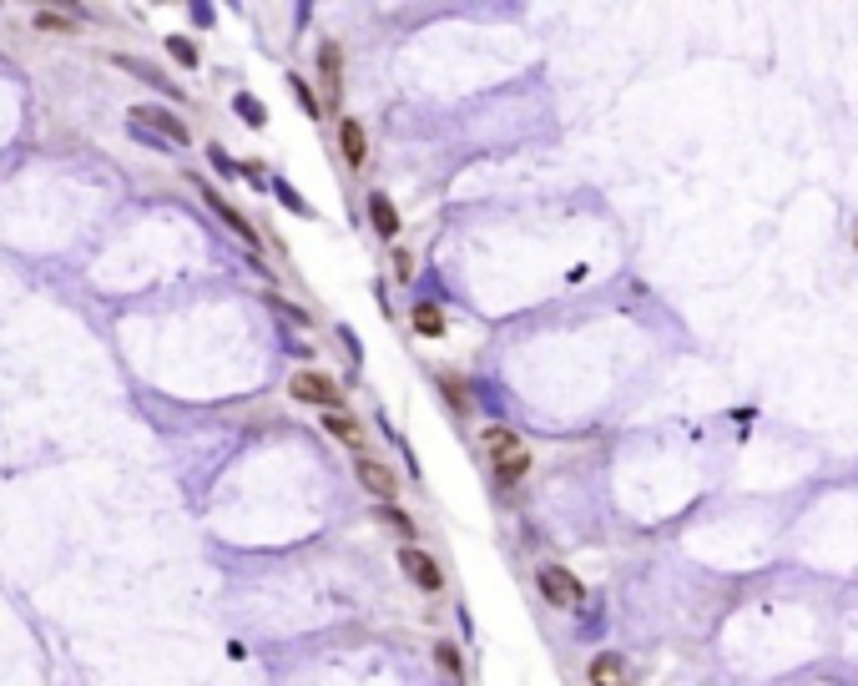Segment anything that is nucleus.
Here are the masks:
<instances>
[{
	"mask_svg": "<svg viewBox=\"0 0 858 686\" xmlns=\"http://www.w3.org/2000/svg\"><path fill=\"white\" fill-rule=\"evenodd\" d=\"M131 127L147 137V131H157L162 141H172V147H187L193 141V131H187V122L182 116H172L167 106H131Z\"/></svg>",
	"mask_w": 858,
	"mask_h": 686,
	"instance_id": "f257e3e1",
	"label": "nucleus"
},
{
	"mask_svg": "<svg viewBox=\"0 0 858 686\" xmlns=\"http://www.w3.org/2000/svg\"><path fill=\"white\" fill-rule=\"evenodd\" d=\"M288 394L298 399V404H313V409H323V414H339V384L329 379V374H313V369H303V374H294V384H288Z\"/></svg>",
	"mask_w": 858,
	"mask_h": 686,
	"instance_id": "f03ea898",
	"label": "nucleus"
},
{
	"mask_svg": "<svg viewBox=\"0 0 858 686\" xmlns=\"http://www.w3.org/2000/svg\"><path fill=\"white\" fill-rule=\"evenodd\" d=\"M540 596L561 610H576L581 600H586V591H581V581L565 571V565H540Z\"/></svg>",
	"mask_w": 858,
	"mask_h": 686,
	"instance_id": "7ed1b4c3",
	"label": "nucleus"
},
{
	"mask_svg": "<svg viewBox=\"0 0 858 686\" xmlns=\"http://www.w3.org/2000/svg\"><path fill=\"white\" fill-rule=\"evenodd\" d=\"M399 565H404V575H410L420 591H439V585H445V571L435 565V555H424V550H414V546L399 550Z\"/></svg>",
	"mask_w": 858,
	"mask_h": 686,
	"instance_id": "20e7f679",
	"label": "nucleus"
},
{
	"mask_svg": "<svg viewBox=\"0 0 858 686\" xmlns=\"http://www.w3.org/2000/svg\"><path fill=\"white\" fill-rule=\"evenodd\" d=\"M197 192H203V203L212 207V212H218L222 222H228V228H232V232H238V238L248 242V248H257V232H253V222H248V217L238 212V207H232L228 197H222V192H212V187H207V182H197Z\"/></svg>",
	"mask_w": 858,
	"mask_h": 686,
	"instance_id": "39448f33",
	"label": "nucleus"
},
{
	"mask_svg": "<svg viewBox=\"0 0 858 686\" xmlns=\"http://www.w3.org/2000/svg\"><path fill=\"white\" fill-rule=\"evenodd\" d=\"M354 474H359V484L369 490L374 500H384V505H394V495H399V480L384 470V465H374V459H364L359 455V465H354Z\"/></svg>",
	"mask_w": 858,
	"mask_h": 686,
	"instance_id": "423d86ee",
	"label": "nucleus"
},
{
	"mask_svg": "<svg viewBox=\"0 0 858 686\" xmlns=\"http://www.w3.org/2000/svg\"><path fill=\"white\" fill-rule=\"evenodd\" d=\"M339 147H344V162L348 167L369 162V137H364V127L354 122V116H344V127H339Z\"/></svg>",
	"mask_w": 858,
	"mask_h": 686,
	"instance_id": "0eeeda50",
	"label": "nucleus"
},
{
	"mask_svg": "<svg viewBox=\"0 0 858 686\" xmlns=\"http://www.w3.org/2000/svg\"><path fill=\"white\" fill-rule=\"evenodd\" d=\"M591 681H596V686H637V681H631V672H627V661L611 656V651H601V656L591 661Z\"/></svg>",
	"mask_w": 858,
	"mask_h": 686,
	"instance_id": "6e6552de",
	"label": "nucleus"
},
{
	"mask_svg": "<svg viewBox=\"0 0 858 686\" xmlns=\"http://www.w3.org/2000/svg\"><path fill=\"white\" fill-rule=\"evenodd\" d=\"M369 217H374V228H379V238H399V212H394V203H389L384 192H374L369 197Z\"/></svg>",
	"mask_w": 858,
	"mask_h": 686,
	"instance_id": "1a4fd4ad",
	"label": "nucleus"
},
{
	"mask_svg": "<svg viewBox=\"0 0 858 686\" xmlns=\"http://www.w3.org/2000/svg\"><path fill=\"white\" fill-rule=\"evenodd\" d=\"M515 449H526V445H520V439H515L505 424H490V429H485V455L495 459V465H500V459H510Z\"/></svg>",
	"mask_w": 858,
	"mask_h": 686,
	"instance_id": "9d476101",
	"label": "nucleus"
},
{
	"mask_svg": "<svg viewBox=\"0 0 858 686\" xmlns=\"http://www.w3.org/2000/svg\"><path fill=\"white\" fill-rule=\"evenodd\" d=\"M323 429L333 434V439H339V445H348V449H364V429L354 420H348V414H323Z\"/></svg>",
	"mask_w": 858,
	"mask_h": 686,
	"instance_id": "9b49d317",
	"label": "nucleus"
},
{
	"mask_svg": "<svg viewBox=\"0 0 858 686\" xmlns=\"http://www.w3.org/2000/svg\"><path fill=\"white\" fill-rule=\"evenodd\" d=\"M339 66H344L339 46L323 41V46H319V71H323V86H329V102H339Z\"/></svg>",
	"mask_w": 858,
	"mask_h": 686,
	"instance_id": "f8f14e48",
	"label": "nucleus"
},
{
	"mask_svg": "<svg viewBox=\"0 0 858 686\" xmlns=\"http://www.w3.org/2000/svg\"><path fill=\"white\" fill-rule=\"evenodd\" d=\"M116 66H122V71H131V77H141V81H152V86H162L167 96H177V86H172V81H167V77H157V71H152V66H147V61H131V56H116Z\"/></svg>",
	"mask_w": 858,
	"mask_h": 686,
	"instance_id": "ddd939ff",
	"label": "nucleus"
},
{
	"mask_svg": "<svg viewBox=\"0 0 858 686\" xmlns=\"http://www.w3.org/2000/svg\"><path fill=\"white\" fill-rule=\"evenodd\" d=\"M414 329L424 333V338H439L445 333V313H439L435 303H424V308H414Z\"/></svg>",
	"mask_w": 858,
	"mask_h": 686,
	"instance_id": "4468645a",
	"label": "nucleus"
},
{
	"mask_svg": "<svg viewBox=\"0 0 858 686\" xmlns=\"http://www.w3.org/2000/svg\"><path fill=\"white\" fill-rule=\"evenodd\" d=\"M526 470H530V449H515L510 459H500V465H495L500 484H515V480H520V474H526Z\"/></svg>",
	"mask_w": 858,
	"mask_h": 686,
	"instance_id": "2eb2a0df",
	"label": "nucleus"
},
{
	"mask_svg": "<svg viewBox=\"0 0 858 686\" xmlns=\"http://www.w3.org/2000/svg\"><path fill=\"white\" fill-rule=\"evenodd\" d=\"M232 106H238V116H243L248 127H263V122H268V112H263V102H257V96H248V91H243V96H238V102H232Z\"/></svg>",
	"mask_w": 858,
	"mask_h": 686,
	"instance_id": "dca6fc26",
	"label": "nucleus"
},
{
	"mask_svg": "<svg viewBox=\"0 0 858 686\" xmlns=\"http://www.w3.org/2000/svg\"><path fill=\"white\" fill-rule=\"evenodd\" d=\"M379 525H389L394 535H410V540H414V520L404 515V510H394V505H384V510H379Z\"/></svg>",
	"mask_w": 858,
	"mask_h": 686,
	"instance_id": "f3484780",
	"label": "nucleus"
},
{
	"mask_svg": "<svg viewBox=\"0 0 858 686\" xmlns=\"http://www.w3.org/2000/svg\"><path fill=\"white\" fill-rule=\"evenodd\" d=\"M435 661L449 672V681H460V651L449 646V641H439V646H435Z\"/></svg>",
	"mask_w": 858,
	"mask_h": 686,
	"instance_id": "a211bd4d",
	"label": "nucleus"
},
{
	"mask_svg": "<svg viewBox=\"0 0 858 686\" xmlns=\"http://www.w3.org/2000/svg\"><path fill=\"white\" fill-rule=\"evenodd\" d=\"M167 51L177 56L182 66H197V46H193V41H182V36H167Z\"/></svg>",
	"mask_w": 858,
	"mask_h": 686,
	"instance_id": "6ab92c4d",
	"label": "nucleus"
},
{
	"mask_svg": "<svg viewBox=\"0 0 858 686\" xmlns=\"http://www.w3.org/2000/svg\"><path fill=\"white\" fill-rule=\"evenodd\" d=\"M288 86H294V96L303 102V112H308V116H319V102H313V91L303 86V77H288Z\"/></svg>",
	"mask_w": 858,
	"mask_h": 686,
	"instance_id": "aec40b11",
	"label": "nucleus"
},
{
	"mask_svg": "<svg viewBox=\"0 0 858 686\" xmlns=\"http://www.w3.org/2000/svg\"><path fill=\"white\" fill-rule=\"evenodd\" d=\"M36 26H41V31H71V21H66V15H51V11H41V15H36Z\"/></svg>",
	"mask_w": 858,
	"mask_h": 686,
	"instance_id": "412c9836",
	"label": "nucleus"
},
{
	"mask_svg": "<svg viewBox=\"0 0 858 686\" xmlns=\"http://www.w3.org/2000/svg\"><path fill=\"white\" fill-rule=\"evenodd\" d=\"M278 197H283V203H288V207H294V212H303V217H308V203H303V197H298L294 187H288V182H278Z\"/></svg>",
	"mask_w": 858,
	"mask_h": 686,
	"instance_id": "4be33fe9",
	"label": "nucleus"
},
{
	"mask_svg": "<svg viewBox=\"0 0 858 686\" xmlns=\"http://www.w3.org/2000/svg\"><path fill=\"white\" fill-rule=\"evenodd\" d=\"M207 157H212V167H218V172H232V162H228V152H222V147H212Z\"/></svg>",
	"mask_w": 858,
	"mask_h": 686,
	"instance_id": "5701e85b",
	"label": "nucleus"
}]
</instances>
